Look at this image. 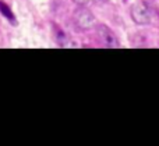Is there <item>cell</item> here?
Here are the masks:
<instances>
[{"label": "cell", "instance_id": "obj_2", "mask_svg": "<svg viewBox=\"0 0 159 146\" xmlns=\"http://www.w3.org/2000/svg\"><path fill=\"white\" fill-rule=\"evenodd\" d=\"M130 14H131L133 21L138 25H147L151 21V11L145 3H137V4L131 6Z\"/></svg>", "mask_w": 159, "mask_h": 146}, {"label": "cell", "instance_id": "obj_4", "mask_svg": "<svg viewBox=\"0 0 159 146\" xmlns=\"http://www.w3.org/2000/svg\"><path fill=\"white\" fill-rule=\"evenodd\" d=\"M0 13H2L3 15L6 17V18L10 19V21H14V14H13V11H11L10 7H8V6L4 2H2V0H0Z\"/></svg>", "mask_w": 159, "mask_h": 146}, {"label": "cell", "instance_id": "obj_1", "mask_svg": "<svg viewBox=\"0 0 159 146\" xmlns=\"http://www.w3.org/2000/svg\"><path fill=\"white\" fill-rule=\"evenodd\" d=\"M73 19H74V24L78 29L81 31H88L91 28L95 27L96 24V18L89 10H88L85 6H80V8L74 11V15H73Z\"/></svg>", "mask_w": 159, "mask_h": 146}, {"label": "cell", "instance_id": "obj_5", "mask_svg": "<svg viewBox=\"0 0 159 146\" xmlns=\"http://www.w3.org/2000/svg\"><path fill=\"white\" fill-rule=\"evenodd\" d=\"M73 2H74L75 4H78V6H87L91 0H73Z\"/></svg>", "mask_w": 159, "mask_h": 146}, {"label": "cell", "instance_id": "obj_3", "mask_svg": "<svg viewBox=\"0 0 159 146\" xmlns=\"http://www.w3.org/2000/svg\"><path fill=\"white\" fill-rule=\"evenodd\" d=\"M96 31H98L99 39H101L102 45H105L106 47H119V41L116 38V35L113 33V31L110 28H107L106 25L101 24L96 27Z\"/></svg>", "mask_w": 159, "mask_h": 146}]
</instances>
